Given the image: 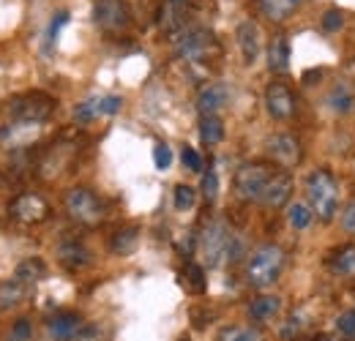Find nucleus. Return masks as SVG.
<instances>
[{
    "instance_id": "nucleus-31",
    "label": "nucleus",
    "mask_w": 355,
    "mask_h": 341,
    "mask_svg": "<svg viewBox=\"0 0 355 341\" xmlns=\"http://www.w3.org/2000/svg\"><path fill=\"white\" fill-rule=\"evenodd\" d=\"M183 276H186V284L194 290V292H202L205 290V270L197 265V262H189L183 268Z\"/></svg>"
},
{
    "instance_id": "nucleus-34",
    "label": "nucleus",
    "mask_w": 355,
    "mask_h": 341,
    "mask_svg": "<svg viewBox=\"0 0 355 341\" xmlns=\"http://www.w3.org/2000/svg\"><path fill=\"white\" fill-rule=\"evenodd\" d=\"M104 336H107L104 325H98V322H83V328L77 331L74 341H104Z\"/></svg>"
},
{
    "instance_id": "nucleus-23",
    "label": "nucleus",
    "mask_w": 355,
    "mask_h": 341,
    "mask_svg": "<svg viewBox=\"0 0 355 341\" xmlns=\"http://www.w3.org/2000/svg\"><path fill=\"white\" fill-rule=\"evenodd\" d=\"M331 268H334V273L342 276V279H355V243L342 246V249L334 254V259H331Z\"/></svg>"
},
{
    "instance_id": "nucleus-38",
    "label": "nucleus",
    "mask_w": 355,
    "mask_h": 341,
    "mask_svg": "<svg viewBox=\"0 0 355 341\" xmlns=\"http://www.w3.org/2000/svg\"><path fill=\"white\" fill-rule=\"evenodd\" d=\"M336 331L342 336H355V308H347L336 317Z\"/></svg>"
},
{
    "instance_id": "nucleus-18",
    "label": "nucleus",
    "mask_w": 355,
    "mask_h": 341,
    "mask_svg": "<svg viewBox=\"0 0 355 341\" xmlns=\"http://www.w3.org/2000/svg\"><path fill=\"white\" fill-rule=\"evenodd\" d=\"M282 308H284V303L279 295H260L249 303V317L254 322H273V320H279Z\"/></svg>"
},
{
    "instance_id": "nucleus-22",
    "label": "nucleus",
    "mask_w": 355,
    "mask_h": 341,
    "mask_svg": "<svg viewBox=\"0 0 355 341\" xmlns=\"http://www.w3.org/2000/svg\"><path fill=\"white\" fill-rule=\"evenodd\" d=\"M257 3H260V8H263V14H266L268 19L282 22V19H287L304 0H257Z\"/></svg>"
},
{
    "instance_id": "nucleus-27",
    "label": "nucleus",
    "mask_w": 355,
    "mask_h": 341,
    "mask_svg": "<svg viewBox=\"0 0 355 341\" xmlns=\"http://www.w3.org/2000/svg\"><path fill=\"white\" fill-rule=\"evenodd\" d=\"M263 331L252 328V325H227L222 333H219V341H263Z\"/></svg>"
},
{
    "instance_id": "nucleus-42",
    "label": "nucleus",
    "mask_w": 355,
    "mask_h": 341,
    "mask_svg": "<svg viewBox=\"0 0 355 341\" xmlns=\"http://www.w3.org/2000/svg\"><path fill=\"white\" fill-rule=\"evenodd\" d=\"M342 227H345V232L355 235V200L342 211Z\"/></svg>"
},
{
    "instance_id": "nucleus-39",
    "label": "nucleus",
    "mask_w": 355,
    "mask_h": 341,
    "mask_svg": "<svg viewBox=\"0 0 355 341\" xmlns=\"http://www.w3.org/2000/svg\"><path fill=\"white\" fill-rule=\"evenodd\" d=\"M180 161H183V167L189 172H202V159H200V153L194 150V148H183L180 150Z\"/></svg>"
},
{
    "instance_id": "nucleus-20",
    "label": "nucleus",
    "mask_w": 355,
    "mask_h": 341,
    "mask_svg": "<svg viewBox=\"0 0 355 341\" xmlns=\"http://www.w3.org/2000/svg\"><path fill=\"white\" fill-rule=\"evenodd\" d=\"M44 276H46L44 262H42V259H36V256H31V259H22V262L17 265V270H14V279H17L19 284H25V287H33V284H39Z\"/></svg>"
},
{
    "instance_id": "nucleus-36",
    "label": "nucleus",
    "mask_w": 355,
    "mask_h": 341,
    "mask_svg": "<svg viewBox=\"0 0 355 341\" xmlns=\"http://www.w3.org/2000/svg\"><path fill=\"white\" fill-rule=\"evenodd\" d=\"M153 161H156V170H170L173 167V150H170V145H164V142H159L156 148H153Z\"/></svg>"
},
{
    "instance_id": "nucleus-8",
    "label": "nucleus",
    "mask_w": 355,
    "mask_h": 341,
    "mask_svg": "<svg viewBox=\"0 0 355 341\" xmlns=\"http://www.w3.org/2000/svg\"><path fill=\"white\" fill-rule=\"evenodd\" d=\"M93 22L107 33H123L132 22L126 0H96L93 6Z\"/></svg>"
},
{
    "instance_id": "nucleus-16",
    "label": "nucleus",
    "mask_w": 355,
    "mask_h": 341,
    "mask_svg": "<svg viewBox=\"0 0 355 341\" xmlns=\"http://www.w3.org/2000/svg\"><path fill=\"white\" fill-rule=\"evenodd\" d=\"M230 101V87L222 85V82H211L205 85L200 93H197V110L200 115H216L222 112Z\"/></svg>"
},
{
    "instance_id": "nucleus-6",
    "label": "nucleus",
    "mask_w": 355,
    "mask_h": 341,
    "mask_svg": "<svg viewBox=\"0 0 355 341\" xmlns=\"http://www.w3.org/2000/svg\"><path fill=\"white\" fill-rule=\"evenodd\" d=\"M55 110V98H49L46 93H25L11 98L8 112L17 123H28V126H42Z\"/></svg>"
},
{
    "instance_id": "nucleus-33",
    "label": "nucleus",
    "mask_w": 355,
    "mask_h": 341,
    "mask_svg": "<svg viewBox=\"0 0 355 341\" xmlns=\"http://www.w3.org/2000/svg\"><path fill=\"white\" fill-rule=\"evenodd\" d=\"M31 339H33V322H31L28 317H19V320L11 325L8 339L6 341H31Z\"/></svg>"
},
{
    "instance_id": "nucleus-12",
    "label": "nucleus",
    "mask_w": 355,
    "mask_h": 341,
    "mask_svg": "<svg viewBox=\"0 0 355 341\" xmlns=\"http://www.w3.org/2000/svg\"><path fill=\"white\" fill-rule=\"evenodd\" d=\"M235 39H238V46H241V52H243V60L252 66V63L260 58V52H263V33H260V25H257L254 19H243V22L238 25V30H235Z\"/></svg>"
},
{
    "instance_id": "nucleus-10",
    "label": "nucleus",
    "mask_w": 355,
    "mask_h": 341,
    "mask_svg": "<svg viewBox=\"0 0 355 341\" xmlns=\"http://www.w3.org/2000/svg\"><path fill=\"white\" fill-rule=\"evenodd\" d=\"M266 110L273 121H290L295 115V96L284 82H270L266 87Z\"/></svg>"
},
{
    "instance_id": "nucleus-35",
    "label": "nucleus",
    "mask_w": 355,
    "mask_h": 341,
    "mask_svg": "<svg viewBox=\"0 0 355 341\" xmlns=\"http://www.w3.org/2000/svg\"><path fill=\"white\" fill-rule=\"evenodd\" d=\"M304 325H306V320L301 317V314H293L287 322H284V328H282V339L284 341H293L301 336V331H304Z\"/></svg>"
},
{
    "instance_id": "nucleus-32",
    "label": "nucleus",
    "mask_w": 355,
    "mask_h": 341,
    "mask_svg": "<svg viewBox=\"0 0 355 341\" xmlns=\"http://www.w3.org/2000/svg\"><path fill=\"white\" fill-rule=\"evenodd\" d=\"M69 22V11H58L55 17H52V22H49V28H46V39H44V52H49L55 42H58V33H60V28Z\"/></svg>"
},
{
    "instance_id": "nucleus-26",
    "label": "nucleus",
    "mask_w": 355,
    "mask_h": 341,
    "mask_svg": "<svg viewBox=\"0 0 355 341\" xmlns=\"http://www.w3.org/2000/svg\"><path fill=\"white\" fill-rule=\"evenodd\" d=\"M311 218H314V211H311L306 202H293V205L287 208V221H290V227H293L295 232L309 229Z\"/></svg>"
},
{
    "instance_id": "nucleus-40",
    "label": "nucleus",
    "mask_w": 355,
    "mask_h": 341,
    "mask_svg": "<svg viewBox=\"0 0 355 341\" xmlns=\"http://www.w3.org/2000/svg\"><path fill=\"white\" fill-rule=\"evenodd\" d=\"M342 25H345L342 11H339V8H328L325 17H322V28H325L328 33H334V30H342Z\"/></svg>"
},
{
    "instance_id": "nucleus-15",
    "label": "nucleus",
    "mask_w": 355,
    "mask_h": 341,
    "mask_svg": "<svg viewBox=\"0 0 355 341\" xmlns=\"http://www.w3.org/2000/svg\"><path fill=\"white\" fill-rule=\"evenodd\" d=\"M191 6H194V0H164V6H162V17H159L162 30H167V33L183 30Z\"/></svg>"
},
{
    "instance_id": "nucleus-25",
    "label": "nucleus",
    "mask_w": 355,
    "mask_h": 341,
    "mask_svg": "<svg viewBox=\"0 0 355 341\" xmlns=\"http://www.w3.org/2000/svg\"><path fill=\"white\" fill-rule=\"evenodd\" d=\"M200 137L205 145H219L224 139V123L219 115H202L200 118Z\"/></svg>"
},
{
    "instance_id": "nucleus-7",
    "label": "nucleus",
    "mask_w": 355,
    "mask_h": 341,
    "mask_svg": "<svg viewBox=\"0 0 355 341\" xmlns=\"http://www.w3.org/2000/svg\"><path fill=\"white\" fill-rule=\"evenodd\" d=\"M273 177V170L260 161H249L235 172V194L246 202H260L263 191H266L268 180Z\"/></svg>"
},
{
    "instance_id": "nucleus-24",
    "label": "nucleus",
    "mask_w": 355,
    "mask_h": 341,
    "mask_svg": "<svg viewBox=\"0 0 355 341\" xmlns=\"http://www.w3.org/2000/svg\"><path fill=\"white\" fill-rule=\"evenodd\" d=\"M25 292H28V287L19 284L17 279H14V281H3V284H0V311L17 308V306L25 300Z\"/></svg>"
},
{
    "instance_id": "nucleus-3",
    "label": "nucleus",
    "mask_w": 355,
    "mask_h": 341,
    "mask_svg": "<svg viewBox=\"0 0 355 341\" xmlns=\"http://www.w3.org/2000/svg\"><path fill=\"white\" fill-rule=\"evenodd\" d=\"M216 36L208 28H183L173 36V52L178 60H205L211 52H216Z\"/></svg>"
},
{
    "instance_id": "nucleus-9",
    "label": "nucleus",
    "mask_w": 355,
    "mask_h": 341,
    "mask_svg": "<svg viewBox=\"0 0 355 341\" xmlns=\"http://www.w3.org/2000/svg\"><path fill=\"white\" fill-rule=\"evenodd\" d=\"M268 156H270L279 167L290 170V167H295V164L301 161V156H304L301 139H298L295 134H287V131L273 134V137L268 139Z\"/></svg>"
},
{
    "instance_id": "nucleus-1",
    "label": "nucleus",
    "mask_w": 355,
    "mask_h": 341,
    "mask_svg": "<svg viewBox=\"0 0 355 341\" xmlns=\"http://www.w3.org/2000/svg\"><path fill=\"white\" fill-rule=\"evenodd\" d=\"M284 268V252L276 243L260 246L246 262V281L254 290H268L270 284H276V279L282 276Z\"/></svg>"
},
{
    "instance_id": "nucleus-43",
    "label": "nucleus",
    "mask_w": 355,
    "mask_h": 341,
    "mask_svg": "<svg viewBox=\"0 0 355 341\" xmlns=\"http://www.w3.org/2000/svg\"><path fill=\"white\" fill-rule=\"evenodd\" d=\"M311 341H339V339H334V336H328V333H320V336H314Z\"/></svg>"
},
{
    "instance_id": "nucleus-13",
    "label": "nucleus",
    "mask_w": 355,
    "mask_h": 341,
    "mask_svg": "<svg viewBox=\"0 0 355 341\" xmlns=\"http://www.w3.org/2000/svg\"><path fill=\"white\" fill-rule=\"evenodd\" d=\"M80 328H83V317L77 311H58L46 320V333L55 341H74Z\"/></svg>"
},
{
    "instance_id": "nucleus-11",
    "label": "nucleus",
    "mask_w": 355,
    "mask_h": 341,
    "mask_svg": "<svg viewBox=\"0 0 355 341\" xmlns=\"http://www.w3.org/2000/svg\"><path fill=\"white\" fill-rule=\"evenodd\" d=\"M11 216L22 224H39L49 216V205L44 202V197L39 194H19L14 202H11Z\"/></svg>"
},
{
    "instance_id": "nucleus-19",
    "label": "nucleus",
    "mask_w": 355,
    "mask_h": 341,
    "mask_svg": "<svg viewBox=\"0 0 355 341\" xmlns=\"http://www.w3.org/2000/svg\"><path fill=\"white\" fill-rule=\"evenodd\" d=\"M268 69L273 74H284L290 69V42L287 36H273V42L268 44Z\"/></svg>"
},
{
    "instance_id": "nucleus-29",
    "label": "nucleus",
    "mask_w": 355,
    "mask_h": 341,
    "mask_svg": "<svg viewBox=\"0 0 355 341\" xmlns=\"http://www.w3.org/2000/svg\"><path fill=\"white\" fill-rule=\"evenodd\" d=\"M328 104H331V110H336V112H347V110L353 107V93H350V87L336 85L328 93Z\"/></svg>"
},
{
    "instance_id": "nucleus-4",
    "label": "nucleus",
    "mask_w": 355,
    "mask_h": 341,
    "mask_svg": "<svg viewBox=\"0 0 355 341\" xmlns=\"http://www.w3.org/2000/svg\"><path fill=\"white\" fill-rule=\"evenodd\" d=\"M63 208H66V213L71 216L77 224H85V227L98 224L104 218V213H107L104 211V202L90 189H85V186L69 189L66 197H63Z\"/></svg>"
},
{
    "instance_id": "nucleus-28",
    "label": "nucleus",
    "mask_w": 355,
    "mask_h": 341,
    "mask_svg": "<svg viewBox=\"0 0 355 341\" xmlns=\"http://www.w3.org/2000/svg\"><path fill=\"white\" fill-rule=\"evenodd\" d=\"M104 110H101V96H93V98H85L74 107V121L77 123H90L96 118H101Z\"/></svg>"
},
{
    "instance_id": "nucleus-5",
    "label": "nucleus",
    "mask_w": 355,
    "mask_h": 341,
    "mask_svg": "<svg viewBox=\"0 0 355 341\" xmlns=\"http://www.w3.org/2000/svg\"><path fill=\"white\" fill-rule=\"evenodd\" d=\"M232 229L224 218H214L205 232L200 235V254H202V262L205 268H216L222 265V259L230 254V246H232Z\"/></svg>"
},
{
    "instance_id": "nucleus-41",
    "label": "nucleus",
    "mask_w": 355,
    "mask_h": 341,
    "mask_svg": "<svg viewBox=\"0 0 355 341\" xmlns=\"http://www.w3.org/2000/svg\"><path fill=\"white\" fill-rule=\"evenodd\" d=\"M101 110H104V115H118L123 110V98L121 96H101Z\"/></svg>"
},
{
    "instance_id": "nucleus-17",
    "label": "nucleus",
    "mask_w": 355,
    "mask_h": 341,
    "mask_svg": "<svg viewBox=\"0 0 355 341\" xmlns=\"http://www.w3.org/2000/svg\"><path fill=\"white\" fill-rule=\"evenodd\" d=\"M58 262H60L66 270L77 273V270L88 268L90 262H93V254H90L88 246H83L80 241H66V243L58 246Z\"/></svg>"
},
{
    "instance_id": "nucleus-2",
    "label": "nucleus",
    "mask_w": 355,
    "mask_h": 341,
    "mask_svg": "<svg viewBox=\"0 0 355 341\" xmlns=\"http://www.w3.org/2000/svg\"><path fill=\"white\" fill-rule=\"evenodd\" d=\"M309 208L320 221H331L339 211V186L336 177L328 170H314L306 180Z\"/></svg>"
},
{
    "instance_id": "nucleus-37",
    "label": "nucleus",
    "mask_w": 355,
    "mask_h": 341,
    "mask_svg": "<svg viewBox=\"0 0 355 341\" xmlns=\"http://www.w3.org/2000/svg\"><path fill=\"white\" fill-rule=\"evenodd\" d=\"M202 197H205L208 202H214V200L219 197V177H216L214 170H208L202 175Z\"/></svg>"
},
{
    "instance_id": "nucleus-14",
    "label": "nucleus",
    "mask_w": 355,
    "mask_h": 341,
    "mask_svg": "<svg viewBox=\"0 0 355 341\" xmlns=\"http://www.w3.org/2000/svg\"><path fill=\"white\" fill-rule=\"evenodd\" d=\"M293 197V177L287 172H273V177L268 180L266 191H263V205L268 208H284Z\"/></svg>"
},
{
    "instance_id": "nucleus-21",
    "label": "nucleus",
    "mask_w": 355,
    "mask_h": 341,
    "mask_svg": "<svg viewBox=\"0 0 355 341\" xmlns=\"http://www.w3.org/2000/svg\"><path fill=\"white\" fill-rule=\"evenodd\" d=\"M137 243H139V229L137 227H123L110 238V252L115 256H129L134 254Z\"/></svg>"
},
{
    "instance_id": "nucleus-30",
    "label": "nucleus",
    "mask_w": 355,
    "mask_h": 341,
    "mask_svg": "<svg viewBox=\"0 0 355 341\" xmlns=\"http://www.w3.org/2000/svg\"><path fill=\"white\" fill-rule=\"evenodd\" d=\"M194 205H197V191H194L191 186H186V183L175 186V211L186 213V211H191Z\"/></svg>"
}]
</instances>
